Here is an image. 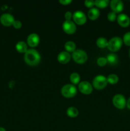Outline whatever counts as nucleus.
Masks as SVG:
<instances>
[{
    "label": "nucleus",
    "instance_id": "1",
    "mask_svg": "<svg viewBox=\"0 0 130 131\" xmlns=\"http://www.w3.org/2000/svg\"><path fill=\"white\" fill-rule=\"evenodd\" d=\"M24 61L30 66H36L41 61V56L34 49H29L24 53Z\"/></svg>",
    "mask_w": 130,
    "mask_h": 131
},
{
    "label": "nucleus",
    "instance_id": "2",
    "mask_svg": "<svg viewBox=\"0 0 130 131\" xmlns=\"http://www.w3.org/2000/svg\"><path fill=\"white\" fill-rule=\"evenodd\" d=\"M123 41L119 37H114L111 38L108 42L107 48L112 52H115L118 51L122 47Z\"/></svg>",
    "mask_w": 130,
    "mask_h": 131
},
{
    "label": "nucleus",
    "instance_id": "3",
    "mask_svg": "<svg viewBox=\"0 0 130 131\" xmlns=\"http://www.w3.org/2000/svg\"><path fill=\"white\" fill-rule=\"evenodd\" d=\"M61 94L65 98H72L75 97L77 92V89L75 85L71 84H67L64 85L61 90Z\"/></svg>",
    "mask_w": 130,
    "mask_h": 131
},
{
    "label": "nucleus",
    "instance_id": "4",
    "mask_svg": "<svg viewBox=\"0 0 130 131\" xmlns=\"http://www.w3.org/2000/svg\"><path fill=\"white\" fill-rule=\"evenodd\" d=\"M75 62L79 64H83L87 60V54L82 49H76L71 55Z\"/></svg>",
    "mask_w": 130,
    "mask_h": 131
},
{
    "label": "nucleus",
    "instance_id": "5",
    "mask_svg": "<svg viewBox=\"0 0 130 131\" xmlns=\"http://www.w3.org/2000/svg\"><path fill=\"white\" fill-rule=\"evenodd\" d=\"M108 82L105 75H98L94 77L93 80V86L96 90H102L107 86Z\"/></svg>",
    "mask_w": 130,
    "mask_h": 131
},
{
    "label": "nucleus",
    "instance_id": "6",
    "mask_svg": "<svg viewBox=\"0 0 130 131\" xmlns=\"http://www.w3.org/2000/svg\"><path fill=\"white\" fill-rule=\"evenodd\" d=\"M126 98L122 94H116L112 99L113 106L119 110H123L126 107Z\"/></svg>",
    "mask_w": 130,
    "mask_h": 131
},
{
    "label": "nucleus",
    "instance_id": "7",
    "mask_svg": "<svg viewBox=\"0 0 130 131\" xmlns=\"http://www.w3.org/2000/svg\"><path fill=\"white\" fill-rule=\"evenodd\" d=\"M73 22L78 25H83L87 21V17L85 14L81 10H77L73 14Z\"/></svg>",
    "mask_w": 130,
    "mask_h": 131
},
{
    "label": "nucleus",
    "instance_id": "8",
    "mask_svg": "<svg viewBox=\"0 0 130 131\" xmlns=\"http://www.w3.org/2000/svg\"><path fill=\"white\" fill-rule=\"evenodd\" d=\"M62 29L67 34H73L76 30V24L72 20H65L62 23Z\"/></svg>",
    "mask_w": 130,
    "mask_h": 131
},
{
    "label": "nucleus",
    "instance_id": "9",
    "mask_svg": "<svg viewBox=\"0 0 130 131\" xmlns=\"http://www.w3.org/2000/svg\"><path fill=\"white\" fill-rule=\"evenodd\" d=\"M14 20H15V19L14 16L9 13H5L0 17V23L4 26L8 27L12 26Z\"/></svg>",
    "mask_w": 130,
    "mask_h": 131
},
{
    "label": "nucleus",
    "instance_id": "10",
    "mask_svg": "<svg viewBox=\"0 0 130 131\" xmlns=\"http://www.w3.org/2000/svg\"><path fill=\"white\" fill-rule=\"evenodd\" d=\"M79 90L82 93L85 95L90 94L93 92V86L86 81L80 82L79 84Z\"/></svg>",
    "mask_w": 130,
    "mask_h": 131
},
{
    "label": "nucleus",
    "instance_id": "11",
    "mask_svg": "<svg viewBox=\"0 0 130 131\" xmlns=\"http://www.w3.org/2000/svg\"><path fill=\"white\" fill-rule=\"evenodd\" d=\"M40 38L39 35L36 33H31L27 38V44L31 47H35L39 44Z\"/></svg>",
    "mask_w": 130,
    "mask_h": 131
},
{
    "label": "nucleus",
    "instance_id": "12",
    "mask_svg": "<svg viewBox=\"0 0 130 131\" xmlns=\"http://www.w3.org/2000/svg\"><path fill=\"white\" fill-rule=\"evenodd\" d=\"M110 6L112 11L116 14L121 12L124 9V3L121 0H112L110 2Z\"/></svg>",
    "mask_w": 130,
    "mask_h": 131
},
{
    "label": "nucleus",
    "instance_id": "13",
    "mask_svg": "<svg viewBox=\"0 0 130 131\" xmlns=\"http://www.w3.org/2000/svg\"><path fill=\"white\" fill-rule=\"evenodd\" d=\"M117 21L121 27L127 28L130 24V18L126 14H121L117 15Z\"/></svg>",
    "mask_w": 130,
    "mask_h": 131
},
{
    "label": "nucleus",
    "instance_id": "14",
    "mask_svg": "<svg viewBox=\"0 0 130 131\" xmlns=\"http://www.w3.org/2000/svg\"><path fill=\"white\" fill-rule=\"evenodd\" d=\"M71 56L67 51H61L57 55V60L61 64H66L70 61Z\"/></svg>",
    "mask_w": 130,
    "mask_h": 131
},
{
    "label": "nucleus",
    "instance_id": "15",
    "mask_svg": "<svg viewBox=\"0 0 130 131\" xmlns=\"http://www.w3.org/2000/svg\"><path fill=\"white\" fill-rule=\"evenodd\" d=\"M100 15V12L98 8H92L88 12V17L92 20H94L98 19Z\"/></svg>",
    "mask_w": 130,
    "mask_h": 131
},
{
    "label": "nucleus",
    "instance_id": "16",
    "mask_svg": "<svg viewBox=\"0 0 130 131\" xmlns=\"http://www.w3.org/2000/svg\"><path fill=\"white\" fill-rule=\"evenodd\" d=\"M15 49L20 53H25L28 50V44L24 41H19L15 45Z\"/></svg>",
    "mask_w": 130,
    "mask_h": 131
},
{
    "label": "nucleus",
    "instance_id": "17",
    "mask_svg": "<svg viewBox=\"0 0 130 131\" xmlns=\"http://www.w3.org/2000/svg\"><path fill=\"white\" fill-rule=\"evenodd\" d=\"M106 58H107V63H108L111 65H116L119 61L118 56L114 53L109 54Z\"/></svg>",
    "mask_w": 130,
    "mask_h": 131
},
{
    "label": "nucleus",
    "instance_id": "18",
    "mask_svg": "<svg viewBox=\"0 0 130 131\" xmlns=\"http://www.w3.org/2000/svg\"><path fill=\"white\" fill-rule=\"evenodd\" d=\"M66 114L70 118H76L79 115V110L73 106H70L66 111Z\"/></svg>",
    "mask_w": 130,
    "mask_h": 131
},
{
    "label": "nucleus",
    "instance_id": "19",
    "mask_svg": "<svg viewBox=\"0 0 130 131\" xmlns=\"http://www.w3.org/2000/svg\"><path fill=\"white\" fill-rule=\"evenodd\" d=\"M66 51L68 52H73L76 50V44L73 41H67L64 44Z\"/></svg>",
    "mask_w": 130,
    "mask_h": 131
},
{
    "label": "nucleus",
    "instance_id": "20",
    "mask_svg": "<svg viewBox=\"0 0 130 131\" xmlns=\"http://www.w3.org/2000/svg\"><path fill=\"white\" fill-rule=\"evenodd\" d=\"M108 41L104 37H99L96 40V45L99 48H105L108 46Z\"/></svg>",
    "mask_w": 130,
    "mask_h": 131
},
{
    "label": "nucleus",
    "instance_id": "21",
    "mask_svg": "<svg viewBox=\"0 0 130 131\" xmlns=\"http://www.w3.org/2000/svg\"><path fill=\"white\" fill-rule=\"evenodd\" d=\"M70 81L72 83V84H73V85H75V84H79L80 80V76L78 73L73 72L72 74H71V75H70Z\"/></svg>",
    "mask_w": 130,
    "mask_h": 131
},
{
    "label": "nucleus",
    "instance_id": "22",
    "mask_svg": "<svg viewBox=\"0 0 130 131\" xmlns=\"http://www.w3.org/2000/svg\"><path fill=\"white\" fill-rule=\"evenodd\" d=\"M107 82L108 83L111 84H115L118 83L119 81V77L118 75L114 74H111L108 75L107 78Z\"/></svg>",
    "mask_w": 130,
    "mask_h": 131
},
{
    "label": "nucleus",
    "instance_id": "23",
    "mask_svg": "<svg viewBox=\"0 0 130 131\" xmlns=\"http://www.w3.org/2000/svg\"><path fill=\"white\" fill-rule=\"evenodd\" d=\"M94 3L96 6L100 8H104L110 4V1L108 0H96L94 1Z\"/></svg>",
    "mask_w": 130,
    "mask_h": 131
},
{
    "label": "nucleus",
    "instance_id": "24",
    "mask_svg": "<svg viewBox=\"0 0 130 131\" xmlns=\"http://www.w3.org/2000/svg\"><path fill=\"white\" fill-rule=\"evenodd\" d=\"M123 43L127 46H130V31L125 33L122 38Z\"/></svg>",
    "mask_w": 130,
    "mask_h": 131
},
{
    "label": "nucleus",
    "instance_id": "25",
    "mask_svg": "<svg viewBox=\"0 0 130 131\" xmlns=\"http://www.w3.org/2000/svg\"><path fill=\"white\" fill-rule=\"evenodd\" d=\"M97 64L99 67H104L107 63V58L105 57H99L97 59Z\"/></svg>",
    "mask_w": 130,
    "mask_h": 131
},
{
    "label": "nucleus",
    "instance_id": "26",
    "mask_svg": "<svg viewBox=\"0 0 130 131\" xmlns=\"http://www.w3.org/2000/svg\"><path fill=\"white\" fill-rule=\"evenodd\" d=\"M117 14H116L115 12H114L113 11L109 12L108 14V15H107V18H108V20L110 22H114L117 19Z\"/></svg>",
    "mask_w": 130,
    "mask_h": 131
},
{
    "label": "nucleus",
    "instance_id": "27",
    "mask_svg": "<svg viewBox=\"0 0 130 131\" xmlns=\"http://www.w3.org/2000/svg\"><path fill=\"white\" fill-rule=\"evenodd\" d=\"M84 5L86 7L92 8L95 5V3H94V1H93V0H85L84 1Z\"/></svg>",
    "mask_w": 130,
    "mask_h": 131
},
{
    "label": "nucleus",
    "instance_id": "28",
    "mask_svg": "<svg viewBox=\"0 0 130 131\" xmlns=\"http://www.w3.org/2000/svg\"><path fill=\"white\" fill-rule=\"evenodd\" d=\"M12 26L15 29H20L22 27V23L19 20H15L14 23H13Z\"/></svg>",
    "mask_w": 130,
    "mask_h": 131
},
{
    "label": "nucleus",
    "instance_id": "29",
    "mask_svg": "<svg viewBox=\"0 0 130 131\" xmlns=\"http://www.w3.org/2000/svg\"><path fill=\"white\" fill-rule=\"evenodd\" d=\"M73 17V14L71 12L68 11L65 13L64 18L66 20H71V19Z\"/></svg>",
    "mask_w": 130,
    "mask_h": 131
},
{
    "label": "nucleus",
    "instance_id": "30",
    "mask_svg": "<svg viewBox=\"0 0 130 131\" xmlns=\"http://www.w3.org/2000/svg\"><path fill=\"white\" fill-rule=\"evenodd\" d=\"M72 2L71 0H59V3L62 5H68Z\"/></svg>",
    "mask_w": 130,
    "mask_h": 131
},
{
    "label": "nucleus",
    "instance_id": "31",
    "mask_svg": "<svg viewBox=\"0 0 130 131\" xmlns=\"http://www.w3.org/2000/svg\"><path fill=\"white\" fill-rule=\"evenodd\" d=\"M126 106H127V108H128L129 110H130V97L128 99L127 102H126Z\"/></svg>",
    "mask_w": 130,
    "mask_h": 131
},
{
    "label": "nucleus",
    "instance_id": "32",
    "mask_svg": "<svg viewBox=\"0 0 130 131\" xmlns=\"http://www.w3.org/2000/svg\"><path fill=\"white\" fill-rule=\"evenodd\" d=\"M0 131H6V129H5L4 127H0Z\"/></svg>",
    "mask_w": 130,
    "mask_h": 131
},
{
    "label": "nucleus",
    "instance_id": "33",
    "mask_svg": "<svg viewBox=\"0 0 130 131\" xmlns=\"http://www.w3.org/2000/svg\"><path fill=\"white\" fill-rule=\"evenodd\" d=\"M128 54H129V58H130V49H129V50Z\"/></svg>",
    "mask_w": 130,
    "mask_h": 131
}]
</instances>
